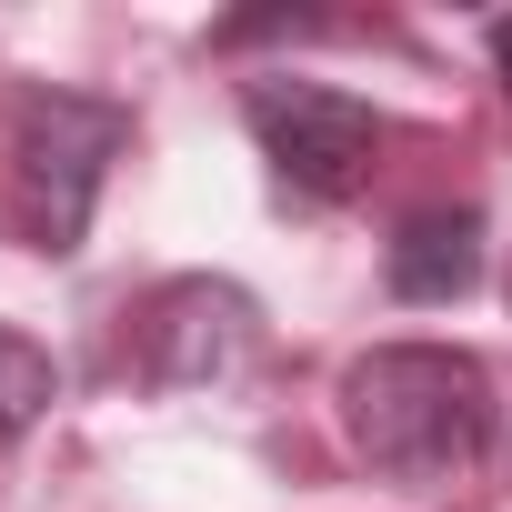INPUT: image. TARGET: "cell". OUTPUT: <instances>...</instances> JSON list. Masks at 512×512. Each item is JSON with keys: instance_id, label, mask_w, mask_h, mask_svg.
I'll use <instances>...</instances> for the list:
<instances>
[{"instance_id": "obj_1", "label": "cell", "mask_w": 512, "mask_h": 512, "mask_svg": "<svg viewBox=\"0 0 512 512\" xmlns=\"http://www.w3.org/2000/svg\"><path fill=\"white\" fill-rule=\"evenodd\" d=\"M342 432L382 482L442 492V482H472L492 462L502 392L452 342H372L362 362H342Z\"/></svg>"}, {"instance_id": "obj_2", "label": "cell", "mask_w": 512, "mask_h": 512, "mask_svg": "<svg viewBox=\"0 0 512 512\" xmlns=\"http://www.w3.org/2000/svg\"><path fill=\"white\" fill-rule=\"evenodd\" d=\"M121 151H131L121 101H101V91H21V111H11V201H21L31 251H51V262L81 251Z\"/></svg>"}, {"instance_id": "obj_3", "label": "cell", "mask_w": 512, "mask_h": 512, "mask_svg": "<svg viewBox=\"0 0 512 512\" xmlns=\"http://www.w3.org/2000/svg\"><path fill=\"white\" fill-rule=\"evenodd\" d=\"M241 121H251V141H262L272 181L292 201H312V211L352 201L372 181V161H382V111L332 91V81H251Z\"/></svg>"}, {"instance_id": "obj_4", "label": "cell", "mask_w": 512, "mask_h": 512, "mask_svg": "<svg viewBox=\"0 0 512 512\" xmlns=\"http://www.w3.org/2000/svg\"><path fill=\"white\" fill-rule=\"evenodd\" d=\"M251 342H262V312H251V292L191 272V282H161V292L141 302V322H131V372L161 382V392H201V382L241 372Z\"/></svg>"}, {"instance_id": "obj_5", "label": "cell", "mask_w": 512, "mask_h": 512, "mask_svg": "<svg viewBox=\"0 0 512 512\" xmlns=\"http://www.w3.org/2000/svg\"><path fill=\"white\" fill-rule=\"evenodd\" d=\"M402 302H462L482 282V211H412L382 251Z\"/></svg>"}, {"instance_id": "obj_6", "label": "cell", "mask_w": 512, "mask_h": 512, "mask_svg": "<svg viewBox=\"0 0 512 512\" xmlns=\"http://www.w3.org/2000/svg\"><path fill=\"white\" fill-rule=\"evenodd\" d=\"M61 402V372H51V352L31 342V332H11V322H0V452H11L41 412Z\"/></svg>"}, {"instance_id": "obj_7", "label": "cell", "mask_w": 512, "mask_h": 512, "mask_svg": "<svg viewBox=\"0 0 512 512\" xmlns=\"http://www.w3.org/2000/svg\"><path fill=\"white\" fill-rule=\"evenodd\" d=\"M482 51H492V71H502V91H512V11H502V21L482 31Z\"/></svg>"}]
</instances>
